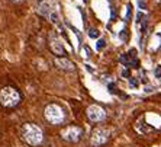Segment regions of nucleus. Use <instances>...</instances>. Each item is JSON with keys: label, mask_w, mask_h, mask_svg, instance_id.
Masks as SVG:
<instances>
[{"label": "nucleus", "mask_w": 161, "mask_h": 147, "mask_svg": "<svg viewBox=\"0 0 161 147\" xmlns=\"http://www.w3.org/2000/svg\"><path fill=\"white\" fill-rule=\"evenodd\" d=\"M87 117H89L90 121L99 122V121H103V120L106 118V112H105V109H103L102 106H99V105H92V106H89V109H87Z\"/></svg>", "instance_id": "39448f33"}, {"label": "nucleus", "mask_w": 161, "mask_h": 147, "mask_svg": "<svg viewBox=\"0 0 161 147\" xmlns=\"http://www.w3.org/2000/svg\"><path fill=\"white\" fill-rule=\"evenodd\" d=\"M129 66H132V67L138 68V67H140V61H138V60H137V58H134V60H132V63H131V64H129Z\"/></svg>", "instance_id": "f3484780"}, {"label": "nucleus", "mask_w": 161, "mask_h": 147, "mask_svg": "<svg viewBox=\"0 0 161 147\" xmlns=\"http://www.w3.org/2000/svg\"><path fill=\"white\" fill-rule=\"evenodd\" d=\"M49 47H51V51H52L54 54H57V56H64L65 54V50H64V47H63V44H61V41L55 35H51Z\"/></svg>", "instance_id": "0eeeda50"}, {"label": "nucleus", "mask_w": 161, "mask_h": 147, "mask_svg": "<svg viewBox=\"0 0 161 147\" xmlns=\"http://www.w3.org/2000/svg\"><path fill=\"white\" fill-rule=\"evenodd\" d=\"M22 137L29 146H38L44 140L42 130L35 124H25L22 127Z\"/></svg>", "instance_id": "f257e3e1"}, {"label": "nucleus", "mask_w": 161, "mask_h": 147, "mask_svg": "<svg viewBox=\"0 0 161 147\" xmlns=\"http://www.w3.org/2000/svg\"><path fill=\"white\" fill-rule=\"evenodd\" d=\"M107 89H109V92H110V93H115V89H116V86H115L113 83H109V85H107Z\"/></svg>", "instance_id": "a211bd4d"}, {"label": "nucleus", "mask_w": 161, "mask_h": 147, "mask_svg": "<svg viewBox=\"0 0 161 147\" xmlns=\"http://www.w3.org/2000/svg\"><path fill=\"white\" fill-rule=\"evenodd\" d=\"M49 18H51V22L58 23V13H57V12H52V13L49 15Z\"/></svg>", "instance_id": "f8f14e48"}, {"label": "nucleus", "mask_w": 161, "mask_h": 147, "mask_svg": "<svg viewBox=\"0 0 161 147\" xmlns=\"http://www.w3.org/2000/svg\"><path fill=\"white\" fill-rule=\"evenodd\" d=\"M61 136H63V138L67 140V141L75 143V141H78V140H80V137H81V128L74 127V125L67 127V128H64V130L61 131Z\"/></svg>", "instance_id": "423d86ee"}, {"label": "nucleus", "mask_w": 161, "mask_h": 147, "mask_svg": "<svg viewBox=\"0 0 161 147\" xmlns=\"http://www.w3.org/2000/svg\"><path fill=\"white\" fill-rule=\"evenodd\" d=\"M141 19H142V13H138V16H137V23H140L141 22Z\"/></svg>", "instance_id": "4be33fe9"}, {"label": "nucleus", "mask_w": 161, "mask_h": 147, "mask_svg": "<svg viewBox=\"0 0 161 147\" xmlns=\"http://www.w3.org/2000/svg\"><path fill=\"white\" fill-rule=\"evenodd\" d=\"M45 118L51 122V124H61L64 121V111L60 105L51 103L45 108Z\"/></svg>", "instance_id": "7ed1b4c3"}, {"label": "nucleus", "mask_w": 161, "mask_h": 147, "mask_svg": "<svg viewBox=\"0 0 161 147\" xmlns=\"http://www.w3.org/2000/svg\"><path fill=\"white\" fill-rule=\"evenodd\" d=\"M13 1H16V3H19V1H23V0H13Z\"/></svg>", "instance_id": "5701e85b"}, {"label": "nucleus", "mask_w": 161, "mask_h": 147, "mask_svg": "<svg viewBox=\"0 0 161 147\" xmlns=\"http://www.w3.org/2000/svg\"><path fill=\"white\" fill-rule=\"evenodd\" d=\"M126 56H128L129 58H132V60H134V58L137 57V50H135V48H132V50H129V51H128V54H126Z\"/></svg>", "instance_id": "4468645a"}, {"label": "nucleus", "mask_w": 161, "mask_h": 147, "mask_svg": "<svg viewBox=\"0 0 161 147\" xmlns=\"http://www.w3.org/2000/svg\"><path fill=\"white\" fill-rule=\"evenodd\" d=\"M132 16V4H128L126 6V15H125V21H129Z\"/></svg>", "instance_id": "9d476101"}, {"label": "nucleus", "mask_w": 161, "mask_h": 147, "mask_svg": "<svg viewBox=\"0 0 161 147\" xmlns=\"http://www.w3.org/2000/svg\"><path fill=\"white\" fill-rule=\"evenodd\" d=\"M38 1H39V3H42V0H38Z\"/></svg>", "instance_id": "393cba45"}, {"label": "nucleus", "mask_w": 161, "mask_h": 147, "mask_svg": "<svg viewBox=\"0 0 161 147\" xmlns=\"http://www.w3.org/2000/svg\"><path fill=\"white\" fill-rule=\"evenodd\" d=\"M105 45H106V42H105V39H99V41H97V45H96V48H97V50H103V48H105Z\"/></svg>", "instance_id": "ddd939ff"}, {"label": "nucleus", "mask_w": 161, "mask_h": 147, "mask_svg": "<svg viewBox=\"0 0 161 147\" xmlns=\"http://www.w3.org/2000/svg\"><path fill=\"white\" fill-rule=\"evenodd\" d=\"M84 3H89V0H84Z\"/></svg>", "instance_id": "b1692460"}, {"label": "nucleus", "mask_w": 161, "mask_h": 147, "mask_svg": "<svg viewBox=\"0 0 161 147\" xmlns=\"http://www.w3.org/2000/svg\"><path fill=\"white\" fill-rule=\"evenodd\" d=\"M154 74H155V77L161 79V66H157V67H155V70H154Z\"/></svg>", "instance_id": "dca6fc26"}, {"label": "nucleus", "mask_w": 161, "mask_h": 147, "mask_svg": "<svg viewBox=\"0 0 161 147\" xmlns=\"http://www.w3.org/2000/svg\"><path fill=\"white\" fill-rule=\"evenodd\" d=\"M55 63L58 67L64 68V70H74V64L67 58H55Z\"/></svg>", "instance_id": "6e6552de"}, {"label": "nucleus", "mask_w": 161, "mask_h": 147, "mask_svg": "<svg viewBox=\"0 0 161 147\" xmlns=\"http://www.w3.org/2000/svg\"><path fill=\"white\" fill-rule=\"evenodd\" d=\"M107 140H109V131L106 128H96V130H93L92 137H90V143H92V146L95 147L105 144Z\"/></svg>", "instance_id": "20e7f679"}, {"label": "nucleus", "mask_w": 161, "mask_h": 147, "mask_svg": "<svg viewBox=\"0 0 161 147\" xmlns=\"http://www.w3.org/2000/svg\"><path fill=\"white\" fill-rule=\"evenodd\" d=\"M119 60H120V63H122L123 66H129V64H131V60H129V57L126 56V54H122Z\"/></svg>", "instance_id": "1a4fd4ad"}, {"label": "nucleus", "mask_w": 161, "mask_h": 147, "mask_svg": "<svg viewBox=\"0 0 161 147\" xmlns=\"http://www.w3.org/2000/svg\"><path fill=\"white\" fill-rule=\"evenodd\" d=\"M129 83H131L132 88H138V80L135 79V77H129Z\"/></svg>", "instance_id": "2eb2a0df"}, {"label": "nucleus", "mask_w": 161, "mask_h": 147, "mask_svg": "<svg viewBox=\"0 0 161 147\" xmlns=\"http://www.w3.org/2000/svg\"><path fill=\"white\" fill-rule=\"evenodd\" d=\"M21 102V93L15 88L6 86L0 91V103L6 108H13Z\"/></svg>", "instance_id": "f03ea898"}, {"label": "nucleus", "mask_w": 161, "mask_h": 147, "mask_svg": "<svg viewBox=\"0 0 161 147\" xmlns=\"http://www.w3.org/2000/svg\"><path fill=\"white\" fill-rule=\"evenodd\" d=\"M119 36H120V39H123V41H126V29H123L120 34H119Z\"/></svg>", "instance_id": "6ab92c4d"}, {"label": "nucleus", "mask_w": 161, "mask_h": 147, "mask_svg": "<svg viewBox=\"0 0 161 147\" xmlns=\"http://www.w3.org/2000/svg\"><path fill=\"white\" fill-rule=\"evenodd\" d=\"M122 76H123V77H129V76H131L129 70H123V71H122Z\"/></svg>", "instance_id": "aec40b11"}, {"label": "nucleus", "mask_w": 161, "mask_h": 147, "mask_svg": "<svg viewBox=\"0 0 161 147\" xmlns=\"http://www.w3.org/2000/svg\"><path fill=\"white\" fill-rule=\"evenodd\" d=\"M99 35H100V32L97 29H90L89 31V36L90 38H99Z\"/></svg>", "instance_id": "9b49d317"}, {"label": "nucleus", "mask_w": 161, "mask_h": 147, "mask_svg": "<svg viewBox=\"0 0 161 147\" xmlns=\"http://www.w3.org/2000/svg\"><path fill=\"white\" fill-rule=\"evenodd\" d=\"M110 12H112V21H115V19H116V13H115V9L112 7V9H110Z\"/></svg>", "instance_id": "412c9836"}]
</instances>
